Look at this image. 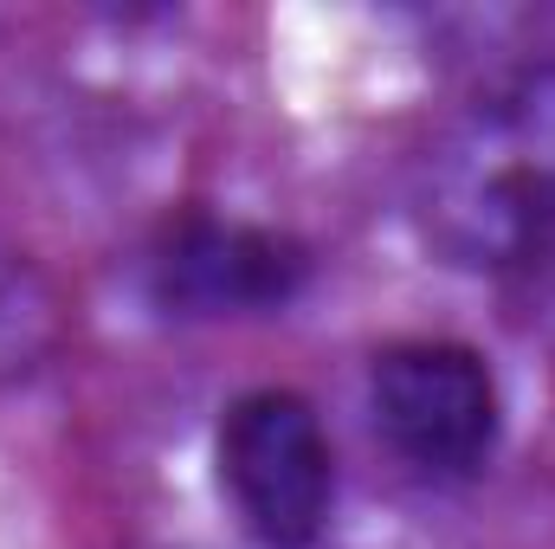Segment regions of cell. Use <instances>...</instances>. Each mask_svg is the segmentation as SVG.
Masks as SVG:
<instances>
[{
    "mask_svg": "<svg viewBox=\"0 0 555 549\" xmlns=\"http://www.w3.org/2000/svg\"><path fill=\"white\" fill-rule=\"evenodd\" d=\"M420 240L472 278H517L555 259V59L485 85L414 175Z\"/></svg>",
    "mask_w": 555,
    "mask_h": 549,
    "instance_id": "obj_1",
    "label": "cell"
},
{
    "mask_svg": "<svg viewBox=\"0 0 555 549\" xmlns=\"http://www.w3.org/2000/svg\"><path fill=\"white\" fill-rule=\"evenodd\" d=\"M369 420L420 485H465L498 452L504 395H498L491 362L472 343L414 336L375 356Z\"/></svg>",
    "mask_w": 555,
    "mask_h": 549,
    "instance_id": "obj_2",
    "label": "cell"
},
{
    "mask_svg": "<svg viewBox=\"0 0 555 549\" xmlns=\"http://www.w3.org/2000/svg\"><path fill=\"white\" fill-rule=\"evenodd\" d=\"M214 465L233 518L266 549H310L336 511V446L297 388H253L220 413Z\"/></svg>",
    "mask_w": 555,
    "mask_h": 549,
    "instance_id": "obj_3",
    "label": "cell"
},
{
    "mask_svg": "<svg viewBox=\"0 0 555 549\" xmlns=\"http://www.w3.org/2000/svg\"><path fill=\"white\" fill-rule=\"evenodd\" d=\"M310 278V253L253 220L188 214L149 253V297L168 317L214 323V317H266L284 310Z\"/></svg>",
    "mask_w": 555,
    "mask_h": 549,
    "instance_id": "obj_4",
    "label": "cell"
},
{
    "mask_svg": "<svg viewBox=\"0 0 555 549\" xmlns=\"http://www.w3.org/2000/svg\"><path fill=\"white\" fill-rule=\"evenodd\" d=\"M72 343V304L20 240L0 233V388L33 382Z\"/></svg>",
    "mask_w": 555,
    "mask_h": 549,
    "instance_id": "obj_5",
    "label": "cell"
}]
</instances>
